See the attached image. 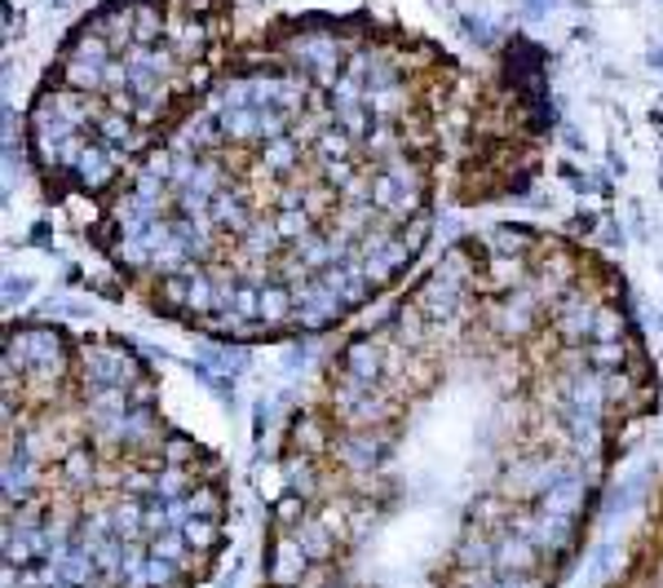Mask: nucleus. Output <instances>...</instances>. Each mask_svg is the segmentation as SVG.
<instances>
[{"label":"nucleus","instance_id":"obj_1","mask_svg":"<svg viewBox=\"0 0 663 588\" xmlns=\"http://www.w3.org/2000/svg\"><path fill=\"white\" fill-rule=\"evenodd\" d=\"M654 407L606 257L535 226L465 235L292 412L261 588H562Z\"/></svg>","mask_w":663,"mask_h":588},{"label":"nucleus","instance_id":"obj_2","mask_svg":"<svg viewBox=\"0 0 663 588\" xmlns=\"http://www.w3.org/2000/svg\"><path fill=\"white\" fill-rule=\"evenodd\" d=\"M456 85L452 54L377 23L332 80L261 32L98 204L89 239L124 292L199 337H323L421 261Z\"/></svg>","mask_w":663,"mask_h":588},{"label":"nucleus","instance_id":"obj_3","mask_svg":"<svg viewBox=\"0 0 663 588\" xmlns=\"http://www.w3.org/2000/svg\"><path fill=\"white\" fill-rule=\"evenodd\" d=\"M0 588H199L230 544L226 460L164 416L120 337L6 328Z\"/></svg>","mask_w":663,"mask_h":588}]
</instances>
